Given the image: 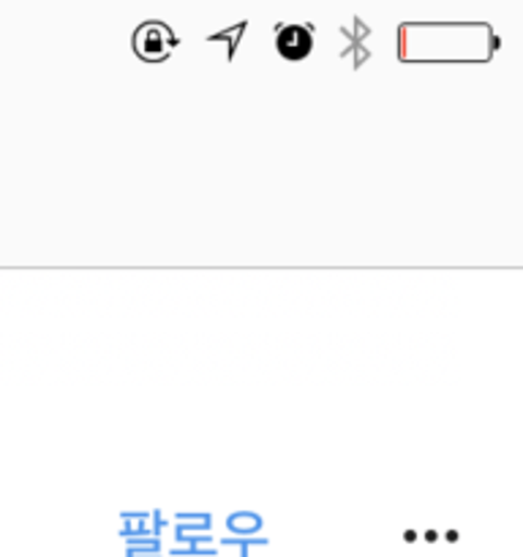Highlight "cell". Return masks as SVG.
Here are the masks:
<instances>
[{"mask_svg": "<svg viewBox=\"0 0 523 557\" xmlns=\"http://www.w3.org/2000/svg\"><path fill=\"white\" fill-rule=\"evenodd\" d=\"M174 47V36L163 22H145L134 33V49L142 60H163Z\"/></svg>", "mask_w": 523, "mask_h": 557, "instance_id": "cell-1", "label": "cell"}, {"mask_svg": "<svg viewBox=\"0 0 523 557\" xmlns=\"http://www.w3.org/2000/svg\"><path fill=\"white\" fill-rule=\"evenodd\" d=\"M278 52L289 60H300L311 52L314 47V38H311V30L300 25H289L278 33Z\"/></svg>", "mask_w": 523, "mask_h": 557, "instance_id": "cell-2", "label": "cell"}]
</instances>
